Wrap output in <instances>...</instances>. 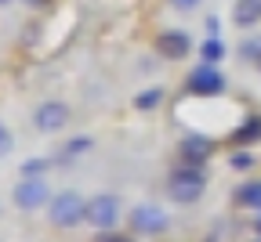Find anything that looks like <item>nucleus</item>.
Listing matches in <instances>:
<instances>
[{
	"instance_id": "8",
	"label": "nucleus",
	"mask_w": 261,
	"mask_h": 242,
	"mask_svg": "<svg viewBox=\"0 0 261 242\" xmlns=\"http://www.w3.org/2000/svg\"><path fill=\"white\" fill-rule=\"evenodd\" d=\"M214 152V141L207 134H185L181 137V145H178V159L189 163V166H203Z\"/></svg>"
},
{
	"instance_id": "21",
	"label": "nucleus",
	"mask_w": 261,
	"mask_h": 242,
	"mask_svg": "<svg viewBox=\"0 0 261 242\" xmlns=\"http://www.w3.org/2000/svg\"><path fill=\"white\" fill-rule=\"evenodd\" d=\"M200 4H203V0H171V8H178V11H192Z\"/></svg>"
},
{
	"instance_id": "2",
	"label": "nucleus",
	"mask_w": 261,
	"mask_h": 242,
	"mask_svg": "<svg viewBox=\"0 0 261 242\" xmlns=\"http://www.w3.org/2000/svg\"><path fill=\"white\" fill-rule=\"evenodd\" d=\"M47 217H51L55 228H76V224L87 221V202H84L80 192H58L47 202Z\"/></svg>"
},
{
	"instance_id": "27",
	"label": "nucleus",
	"mask_w": 261,
	"mask_h": 242,
	"mask_svg": "<svg viewBox=\"0 0 261 242\" xmlns=\"http://www.w3.org/2000/svg\"><path fill=\"white\" fill-rule=\"evenodd\" d=\"M257 242H261V235H257Z\"/></svg>"
},
{
	"instance_id": "12",
	"label": "nucleus",
	"mask_w": 261,
	"mask_h": 242,
	"mask_svg": "<svg viewBox=\"0 0 261 242\" xmlns=\"http://www.w3.org/2000/svg\"><path fill=\"white\" fill-rule=\"evenodd\" d=\"M236 202L247 206V210H257V214H261V181H247V185L236 192Z\"/></svg>"
},
{
	"instance_id": "9",
	"label": "nucleus",
	"mask_w": 261,
	"mask_h": 242,
	"mask_svg": "<svg viewBox=\"0 0 261 242\" xmlns=\"http://www.w3.org/2000/svg\"><path fill=\"white\" fill-rule=\"evenodd\" d=\"M156 51H160L163 58H171V62H181V58H189V51H192V40H189V33H181V29H171V33H160V40H156Z\"/></svg>"
},
{
	"instance_id": "7",
	"label": "nucleus",
	"mask_w": 261,
	"mask_h": 242,
	"mask_svg": "<svg viewBox=\"0 0 261 242\" xmlns=\"http://www.w3.org/2000/svg\"><path fill=\"white\" fill-rule=\"evenodd\" d=\"M33 123H37L40 134H62L69 127V105L65 101H40L37 112H33Z\"/></svg>"
},
{
	"instance_id": "23",
	"label": "nucleus",
	"mask_w": 261,
	"mask_h": 242,
	"mask_svg": "<svg viewBox=\"0 0 261 242\" xmlns=\"http://www.w3.org/2000/svg\"><path fill=\"white\" fill-rule=\"evenodd\" d=\"M25 4H29V8H47L51 0H25Z\"/></svg>"
},
{
	"instance_id": "16",
	"label": "nucleus",
	"mask_w": 261,
	"mask_h": 242,
	"mask_svg": "<svg viewBox=\"0 0 261 242\" xmlns=\"http://www.w3.org/2000/svg\"><path fill=\"white\" fill-rule=\"evenodd\" d=\"M51 166H55L51 159H29V163H22V177H44Z\"/></svg>"
},
{
	"instance_id": "1",
	"label": "nucleus",
	"mask_w": 261,
	"mask_h": 242,
	"mask_svg": "<svg viewBox=\"0 0 261 242\" xmlns=\"http://www.w3.org/2000/svg\"><path fill=\"white\" fill-rule=\"evenodd\" d=\"M207 192V174H203V166H189V163H178L171 174H167V195L181 206H192V202H200Z\"/></svg>"
},
{
	"instance_id": "13",
	"label": "nucleus",
	"mask_w": 261,
	"mask_h": 242,
	"mask_svg": "<svg viewBox=\"0 0 261 242\" xmlns=\"http://www.w3.org/2000/svg\"><path fill=\"white\" fill-rule=\"evenodd\" d=\"M225 54H228V47L221 44V37H207V40L200 44V62H211V65H218Z\"/></svg>"
},
{
	"instance_id": "26",
	"label": "nucleus",
	"mask_w": 261,
	"mask_h": 242,
	"mask_svg": "<svg viewBox=\"0 0 261 242\" xmlns=\"http://www.w3.org/2000/svg\"><path fill=\"white\" fill-rule=\"evenodd\" d=\"M257 69H261V58H257Z\"/></svg>"
},
{
	"instance_id": "19",
	"label": "nucleus",
	"mask_w": 261,
	"mask_h": 242,
	"mask_svg": "<svg viewBox=\"0 0 261 242\" xmlns=\"http://www.w3.org/2000/svg\"><path fill=\"white\" fill-rule=\"evenodd\" d=\"M94 242H135V238H130V235H123V231H98V238Z\"/></svg>"
},
{
	"instance_id": "10",
	"label": "nucleus",
	"mask_w": 261,
	"mask_h": 242,
	"mask_svg": "<svg viewBox=\"0 0 261 242\" xmlns=\"http://www.w3.org/2000/svg\"><path fill=\"white\" fill-rule=\"evenodd\" d=\"M232 22L240 29H250L261 22V0H236V8H232Z\"/></svg>"
},
{
	"instance_id": "3",
	"label": "nucleus",
	"mask_w": 261,
	"mask_h": 242,
	"mask_svg": "<svg viewBox=\"0 0 261 242\" xmlns=\"http://www.w3.org/2000/svg\"><path fill=\"white\" fill-rule=\"evenodd\" d=\"M127 221H130V231H135V235H163L167 224H171L167 210L156 206V202H138Z\"/></svg>"
},
{
	"instance_id": "5",
	"label": "nucleus",
	"mask_w": 261,
	"mask_h": 242,
	"mask_svg": "<svg viewBox=\"0 0 261 242\" xmlns=\"http://www.w3.org/2000/svg\"><path fill=\"white\" fill-rule=\"evenodd\" d=\"M84 224H91V228H98V231H113L116 224H120V199L116 195H94V199H87V221Z\"/></svg>"
},
{
	"instance_id": "11",
	"label": "nucleus",
	"mask_w": 261,
	"mask_h": 242,
	"mask_svg": "<svg viewBox=\"0 0 261 242\" xmlns=\"http://www.w3.org/2000/svg\"><path fill=\"white\" fill-rule=\"evenodd\" d=\"M257 137H261V116H247V119L232 130V141H236V145H254Z\"/></svg>"
},
{
	"instance_id": "24",
	"label": "nucleus",
	"mask_w": 261,
	"mask_h": 242,
	"mask_svg": "<svg viewBox=\"0 0 261 242\" xmlns=\"http://www.w3.org/2000/svg\"><path fill=\"white\" fill-rule=\"evenodd\" d=\"M254 231H257V235H261V214H257V221H254Z\"/></svg>"
},
{
	"instance_id": "20",
	"label": "nucleus",
	"mask_w": 261,
	"mask_h": 242,
	"mask_svg": "<svg viewBox=\"0 0 261 242\" xmlns=\"http://www.w3.org/2000/svg\"><path fill=\"white\" fill-rule=\"evenodd\" d=\"M11 148H15V137L8 134V127H0V159L11 156Z\"/></svg>"
},
{
	"instance_id": "18",
	"label": "nucleus",
	"mask_w": 261,
	"mask_h": 242,
	"mask_svg": "<svg viewBox=\"0 0 261 242\" xmlns=\"http://www.w3.org/2000/svg\"><path fill=\"white\" fill-rule=\"evenodd\" d=\"M240 54H243L247 62H257V58H261V40H243V44H240Z\"/></svg>"
},
{
	"instance_id": "25",
	"label": "nucleus",
	"mask_w": 261,
	"mask_h": 242,
	"mask_svg": "<svg viewBox=\"0 0 261 242\" xmlns=\"http://www.w3.org/2000/svg\"><path fill=\"white\" fill-rule=\"evenodd\" d=\"M0 4H11V0H0Z\"/></svg>"
},
{
	"instance_id": "22",
	"label": "nucleus",
	"mask_w": 261,
	"mask_h": 242,
	"mask_svg": "<svg viewBox=\"0 0 261 242\" xmlns=\"http://www.w3.org/2000/svg\"><path fill=\"white\" fill-rule=\"evenodd\" d=\"M218 29H221V22H218V15H211V18H207V33H211V37H218Z\"/></svg>"
},
{
	"instance_id": "4",
	"label": "nucleus",
	"mask_w": 261,
	"mask_h": 242,
	"mask_svg": "<svg viewBox=\"0 0 261 242\" xmlns=\"http://www.w3.org/2000/svg\"><path fill=\"white\" fill-rule=\"evenodd\" d=\"M185 87H189V94H196V98H218V94L225 90V76H221V69H218V65L200 62V65H196L192 73H189Z\"/></svg>"
},
{
	"instance_id": "15",
	"label": "nucleus",
	"mask_w": 261,
	"mask_h": 242,
	"mask_svg": "<svg viewBox=\"0 0 261 242\" xmlns=\"http://www.w3.org/2000/svg\"><path fill=\"white\" fill-rule=\"evenodd\" d=\"M87 148H91V137H73V141H65V148L58 156V166H69V159L80 156V152H87Z\"/></svg>"
},
{
	"instance_id": "14",
	"label": "nucleus",
	"mask_w": 261,
	"mask_h": 242,
	"mask_svg": "<svg viewBox=\"0 0 261 242\" xmlns=\"http://www.w3.org/2000/svg\"><path fill=\"white\" fill-rule=\"evenodd\" d=\"M160 101H163V87H149V90H138V94H135V109L152 112Z\"/></svg>"
},
{
	"instance_id": "6",
	"label": "nucleus",
	"mask_w": 261,
	"mask_h": 242,
	"mask_svg": "<svg viewBox=\"0 0 261 242\" xmlns=\"http://www.w3.org/2000/svg\"><path fill=\"white\" fill-rule=\"evenodd\" d=\"M11 199H15L18 210H40V206L51 202V188H47L44 177H22V181L15 185Z\"/></svg>"
},
{
	"instance_id": "17",
	"label": "nucleus",
	"mask_w": 261,
	"mask_h": 242,
	"mask_svg": "<svg viewBox=\"0 0 261 242\" xmlns=\"http://www.w3.org/2000/svg\"><path fill=\"white\" fill-rule=\"evenodd\" d=\"M228 163H232V170H250L257 159H254L247 148H240V152H232V159H228Z\"/></svg>"
}]
</instances>
